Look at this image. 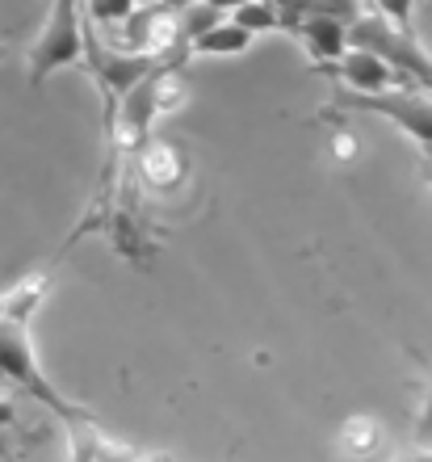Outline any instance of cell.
Here are the masks:
<instances>
[{
  "instance_id": "obj_1",
  "label": "cell",
  "mask_w": 432,
  "mask_h": 462,
  "mask_svg": "<svg viewBox=\"0 0 432 462\" xmlns=\"http://www.w3.org/2000/svg\"><path fill=\"white\" fill-rule=\"evenodd\" d=\"M0 383L17 387L22 395L38 400L42 408L60 416V420H93L85 408H76L72 400H63L60 387L47 378V370L38 365L34 341H30V324H13V319H0Z\"/></svg>"
},
{
  "instance_id": "obj_2",
  "label": "cell",
  "mask_w": 432,
  "mask_h": 462,
  "mask_svg": "<svg viewBox=\"0 0 432 462\" xmlns=\"http://www.w3.org/2000/svg\"><path fill=\"white\" fill-rule=\"evenodd\" d=\"M85 9L80 0H51V13L38 38L25 51V63H30V85H47L51 76L68 68V63L85 60Z\"/></svg>"
},
{
  "instance_id": "obj_3",
  "label": "cell",
  "mask_w": 432,
  "mask_h": 462,
  "mask_svg": "<svg viewBox=\"0 0 432 462\" xmlns=\"http://www.w3.org/2000/svg\"><path fill=\"white\" fill-rule=\"evenodd\" d=\"M332 106L336 110H361V114L391 118L411 143H420L424 152H432V93H420V88H382V93H348V88H336Z\"/></svg>"
},
{
  "instance_id": "obj_4",
  "label": "cell",
  "mask_w": 432,
  "mask_h": 462,
  "mask_svg": "<svg viewBox=\"0 0 432 462\" xmlns=\"http://www.w3.org/2000/svg\"><path fill=\"white\" fill-rule=\"evenodd\" d=\"M315 72L336 76L340 88H348V93H382V88H391L399 80V72L391 63H382L373 51H361V47H348L340 60L319 63Z\"/></svg>"
},
{
  "instance_id": "obj_5",
  "label": "cell",
  "mask_w": 432,
  "mask_h": 462,
  "mask_svg": "<svg viewBox=\"0 0 432 462\" xmlns=\"http://www.w3.org/2000/svg\"><path fill=\"white\" fill-rule=\"evenodd\" d=\"M286 25L294 30V38H299L302 47H307L311 68L340 60L348 51V25L345 22H332V17H294V22H286Z\"/></svg>"
},
{
  "instance_id": "obj_6",
  "label": "cell",
  "mask_w": 432,
  "mask_h": 462,
  "mask_svg": "<svg viewBox=\"0 0 432 462\" xmlns=\"http://www.w3.org/2000/svg\"><path fill=\"white\" fill-rule=\"evenodd\" d=\"M134 177H139V185H147V189L169 194V189H177V185L185 181V160H180V152L172 143L147 139L143 152L134 156Z\"/></svg>"
},
{
  "instance_id": "obj_7",
  "label": "cell",
  "mask_w": 432,
  "mask_h": 462,
  "mask_svg": "<svg viewBox=\"0 0 432 462\" xmlns=\"http://www.w3.org/2000/svg\"><path fill=\"white\" fill-rule=\"evenodd\" d=\"M47 291H51V269H34L30 278H22L17 286H9V291L0 294V319L30 324L34 311L42 307V299H47Z\"/></svg>"
},
{
  "instance_id": "obj_8",
  "label": "cell",
  "mask_w": 432,
  "mask_h": 462,
  "mask_svg": "<svg viewBox=\"0 0 432 462\" xmlns=\"http://www.w3.org/2000/svg\"><path fill=\"white\" fill-rule=\"evenodd\" d=\"M253 47V34L248 30H240V25L231 22V17H223L218 25H210V30H202V34L193 38L189 47H185V55H193V60H227V55H244V51Z\"/></svg>"
},
{
  "instance_id": "obj_9",
  "label": "cell",
  "mask_w": 432,
  "mask_h": 462,
  "mask_svg": "<svg viewBox=\"0 0 432 462\" xmlns=\"http://www.w3.org/2000/svg\"><path fill=\"white\" fill-rule=\"evenodd\" d=\"M340 450L353 462H365L382 450V425L373 416H348L340 425Z\"/></svg>"
},
{
  "instance_id": "obj_10",
  "label": "cell",
  "mask_w": 432,
  "mask_h": 462,
  "mask_svg": "<svg viewBox=\"0 0 432 462\" xmlns=\"http://www.w3.org/2000/svg\"><path fill=\"white\" fill-rule=\"evenodd\" d=\"M227 17L240 25V30H248L253 38H256V34H273V30H281V9H277L273 0H244V5H235Z\"/></svg>"
},
{
  "instance_id": "obj_11",
  "label": "cell",
  "mask_w": 432,
  "mask_h": 462,
  "mask_svg": "<svg viewBox=\"0 0 432 462\" xmlns=\"http://www.w3.org/2000/svg\"><path fill=\"white\" fill-rule=\"evenodd\" d=\"M80 9L88 13V22L97 30H109V25H118L122 17H131L139 9V0H80Z\"/></svg>"
},
{
  "instance_id": "obj_12",
  "label": "cell",
  "mask_w": 432,
  "mask_h": 462,
  "mask_svg": "<svg viewBox=\"0 0 432 462\" xmlns=\"http://www.w3.org/2000/svg\"><path fill=\"white\" fill-rule=\"evenodd\" d=\"M93 462H169V458H147V454L131 450V446H122V441L106 438V433H97L93 438Z\"/></svg>"
},
{
  "instance_id": "obj_13",
  "label": "cell",
  "mask_w": 432,
  "mask_h": 462,
  "mask_svg": "<svg viewBox=\"0 0 432 462\" xmlns=\"http://www.w3.org/2000/svg\"><path fill=\"white\" fill-rule=\"evenodd\" d=\"M411 9H416V0H373V13L403 34H411Z\"/></svg>"
},
{
  "instance_id": "obj_14",
  "label": "cell",
  "mask_w": 432,
  "mask_h": 462,
  "mask_svg": "<svg viewBox=\"0 0 432 462\" xmlns=\"http://www.w3.org/2000/svg\"><path fill=\"white\" fill-rule=\"evenodd\" d=\"M416 441L432 450V374L424 383V400H420V416H416Z\"/></svg>"
},
{
  "instance_id": "obj_15",
  "label": "cell",
  "mask_w": 432,
  "mask_h": 462,
  "mask_svg": "<svg viewBox=\"0 0 432 462\" xmlns=\"http://www.w3.org/2000/svg\"><path fill=\"white\" fill-rule=\"evenodd\" d=\"M391 462H432V450L420 446V441H411V446H403V450L391 454Z\"/></svg>"
},
{
  "instance_id": "obj_16",
  "label": "cell",
  "mask_w": 432,
  "mask_h": 462,
  "mask_svg": "<svg viewBox=\"0 0 432 462\" xmlns=\"http://www.w3.org/2000/svg\"><path fill=\"white\" fill-rule=\"evenodd\" d=\"M9 425H17V408H13V400L0 391V429H9Z\"/></svg>"
},
{
  "instance_id": "obj_17",
  "label": "cell",
  "mask_w": 432,
  "mask_h": 462,
  "mask_svg": "<svg viewBox=\"0 0 432 462\" xmlns=\"http://www.w3.org/2000/svg\"><path fill=\"white\" fill-rule=\"evenodd\" d=\"M420 177H424V185H432V152H424V160H420Z\"/></svg>"
},
{
  "instance_id": "obj_18",
  "label": "cell",
  "mask_w": 432,
  "mask_h": 462,
  "mask_svg": "<svg viewBox=\"0 0 432 462\" xmlns=\"http://www.w3.org/2000/svg\"><path fill=\"white\" fill-rule=\"evenodd\" d=\"M206 5H215V9L223 13V17H227V13L235 9V5H244V0H206Z\"/></svg>"
},
{
  "instance_id": "obj_19",
  "label": "cell",
  "mask_w": 432,
  "mask_h": 462,
  "mask_svg": "<svg viewBox=\"0 0 432 462\" xmlns=\"http://www.w3.org/2000/svg\"><path fill=\"white\" fill-rule=\"evenodd\" d=\"M139 5H156V9H180L185 0H139Z\"/></svg>"
}]
</instances>
